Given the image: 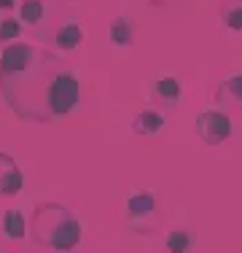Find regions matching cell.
Wrapping results in <instances>:
<instances>
[{
  "instance_id": "6da1fadb",
  "label": "cell",
  "mask_w": 242,
  "mask_h": 253,
  "mask_svg": "<svg viewBox=\"0 0 242 253\" xmlns=\"http://www.w3.org/2000/svg\"><path fill=\"white\" fill-rule=\"evenodd\" d=\"M62 59L35 43H5L0 51V100L22 122L51 124L46 92L51 78L62 70Z\"/></svg>"
},
{
  "instance_id": "7a4b0ae2",
  "label": "cell",
  "mask_w": 242,
  "mask_h": 253,
  "mask_svg": "<svg viewBox=\"0 0 242 253\" xmlns=\"http://www.w3.org/2000/svg\"><path fill=\"white\" fill-rule=\"evenodd\" d=\"M27 229L35 245L54 253H68L81 243V224H78L76 213L59 202L35 205Z\"/></svg>"
},
{
  "instance_id": "3957f363",
  "label": "cell",
  "mask_w": 242,
  "mask_h": 253,
  "mask_svg": "<svg viewBox=\"0 0 242 253\" xmlns=\"http://www.w3.org/2000/svg\"><path fill=\"white\" fill-rule=\"evenodd\" d=\"M81 102V84H78V76L73 70H59L57 76L51 78L46 92V108H48V119L51 122H59V119L70 116L73 111Z\"/></svg>"
},
{
  "instance_id": "277c9868",
  "label": "cell",
  "mask_w": 242,
  "mask_h": 253,
  "mask_svg": "<svg viewBox=\"0 0 242 253\" xmlns=\"http://www.w3.org/2000/svg\"><path fill=\"white\" fill-rule=\"evenodd\" d=\"M124 218L126 226L135 234H154L159 226V200L151 191H132L126 197V208H124Z\"/></svg>"
},
{
  "instance_id": "5b68a950",
  "label": "cell",
  "mask_w": 242,
  "mask_h": 253,
  "mask_svg": "<svg viewBox=\"0 0 242 253\" xmlns=\"http://www.w3.org/2000/svg\"><path fill=\"white\" fill-rule=\"evenodd\" d=\"M194 135L204 146H221L232 137V119H229L226 111H218V108L202 111L194 122Z\"/></svg>"
},
{
  "instance_id": "8992f818",
  "label": "cell",
  "mask_w": 242,
  "mask_h": 253,
  "mask_svg": "<svg viewBox=\"0 0 242 253\" xmlns=\"http://www.w3.org/2000/svg\"><path fill=\"white\" fill-rule=\"evenodd\" d=\"M151 100L161 108L180 105V100H183V81H180V76L164 73V76L154 78V84H151Z\"/></svg>"
},
{
  "instance_id": "52a82bcc",
  "label": "cell",
  "mask_w": 242,
  "mask_h": 253,
  "mask_svg": "<svg viewBox=\"0 0 242 253\" xmlns=\"http://www.w3.org/2000/svg\"><path fill=\"white\" fill-rule=\"evenodd\" d=\"M81 43H83V30H81V22L73 19V16H70V19H65L62 25L51 33V49H54L57 57L76 51Z\"/></svg>"
},
{
  "instance_id": "ba28073f",
  "label": "cell",
  "mask_w": 242,
  "mask_h": 253,
  "mask_svg": "<svg viewBox=\"0 0 242 253\" xmlns=\"http://www.w3.org/2000/svg\"><path fill=\"white\" fill-rule=\"evenodd\" d=\"M24 186L22 170L14 162V156L0 154V197H16Z\"/></svg>"
},
{
  "instance_id": "9c48e42d",
  "label": "cell",
  "mask_w": 242,
  "mask_h": 253,
  "mask_svg": "<svg viewBox=\"0 0 242 253\" xmlns=\"http://www.w3.org/2000/svg\"><path fill=\"white\" fill-rule=\"evenodd\" d=\"M135 35H137V22H132L126 14L116 16L108 27V38L116 49H132L135 46Z\"/></svg>"
},
{
  "instance_id": "30bf717a",
  "label": "cell",
  "mask_w": 242,
  "mask_h": 253,
  "mask_svg": "<svg viewBox=\"0 0 242 253\" xmlns=\"http://www.w3.org/2000/svg\"><path fill=\"white\" fill-rule=\"evenodd\" d=\"M164 248L169 253H194L197 248V232L189 224H178L167 232L164 237Z\"/></svg>"
},
{
  "instance_id": "8fae6325",
  "label": "cell",
  "mask_w": 242,
  "mask_h": 253,
  "mask_svg": "<svg viewBox=\"0 0 242 253\" xmlns=\"http://www.w3.org/2000/svg\"><path fill=\"white\" fill-rule=\"evenodd\" d=\"M164 129V116L154 108H143L132 116V132L135 135H159Z\"/></svg>"
},
{
  "instance_id": "7c38bea8",
  "label": "cell",
  "mask_w": 242,
  "mask_h": 253,
  "mask_svg": "<svg viewBox=\"0 0 242 253\" xmlns=\"http://www.w3.org/2000/svg\"><path fill=\"white\" fill-rule=\"evenodd\" d=\"M215 102L218 105H229V108L242 105V76L240 73H232L229 78L221 81V86L215 89Z\"/></svg>"
},
{
  "instance_id": "4fadbf2b",
  "label": "cell",
  "mask_w": 242,
  "mask_h": 253,
  "mask_svg": "<svg viewBox=\"0 0 242 253\" xmlns=\"http://www.w3.org/2000/svg\"><path fill=\"white\" fill-rule=\"evenodd\" d=\"M46 19H48V16H46V3H43V0H22V5H19L22 27L24 25H27V27H40Z\"/></svg>"
},
{
  "instance_id": "5bb4252c",
  "label": "cell",
  "mask_w": 242,
  "mask_h": 253,
  "mask_svg": "<svg viewBox=\"0 0 242 253\" xmlns=\"http://www.w3.org/2000/svg\"><path fill=\"white\" fill-rule=\"evenodd\" d=\"M0 226H3V234L8 240H22L27 234V218H24L22 210H5L3 218H0Z\"/></svg>"
},
{
  "instance_id": "9a60e30c",
  "label": "cell",
  "mask_w": 242,
  "mask_h": 253,
  "mask_svg": "<svg viewBox=\"0 0 242 253\" xmlns=\"http://www.w3.org/2000/svg\"><path fill=\"white\" fill-rule=\"evenodd\" d=\"M16 38H22V22L14 16L0 14V43H14Z\"/></svg>"
},
{
  "instance_id": "2e32d148",
  "label": "cell",
  "mask_w": 242,
  "mask_h": 253,
  "mask_svg": "<svg viewBox=\"0 0 242 253\" xmlns=\"http://www.w3.org/2000/svg\"><path fill=\"white\" fill-rule=\"evenodd\" d=\"M221 22H223L229 30L240 33V30H242V5H240V3H232V5H229V8L221 14Z\"/></svg>"
},
{
  "instance_id": "e0dca14e",
  "label": "cell",
  "mask_w": 242,
  "mask_h": 253,
  "mask_svg": "<svg viewBox=\"0 0 242 253\" xmlns=\"http://www.w3.org/2000/svg\"><path fill=\"white\" fill-rule=\"evenodd\" d=\"M16 8V0H0V14H8Z\"/></svg>"
},
{
  "instance_id": "ac0fdd59",
  "label": "cell",
  "mask_w": 242,
  "mask_h": 253,
  "mask_svg": "<svg viewBox=\"0 0 242 253\" xmlns=\"http://www.w3.org/2000/svg\"><path fill=\"white\" fill-rule=\"evenodd\" d=\"M148 3H154V5H164L167 0H148Z\"/></svg>"
}]
</instances>
